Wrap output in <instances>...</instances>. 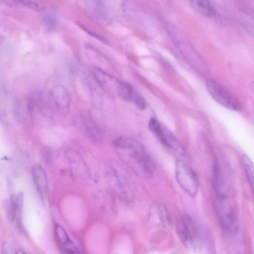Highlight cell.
Instances as JSON below:
<instances>
[{
  "label": "cell",
  "instance_id": "obj_8",
  "mask_svg": "<svg viewBox=\"0 0 254 254\" xmlns=\"http://www.w3.org/2000/svg\"><path fill=\"white\" fill-rule=\"evenodd\" d=\"M31 172L39 194L42 198H45L48 192V182L46 172L42 166L35 165L32 167Z\"/></svg>",
  "mask_w": 254,
  "mask_h": 254
},
{
  "label": "cell",
  "instance_id": "obj_11",
  "mask_svg": "<svg viewBox=\"0 0 254 254\" xmlns=\"http://www.w3.org/2000/svg\"><path fill=\"white\" fill-rule=\"evenodd\" d=\"M190 2L194 7L207 16H214L216 14L214 6L209 1L192 0Z\"/></svg>",
  "mask_w": 254,
  "mask_h": 254
},
{
  "label": "cell",
  "instance_id": "obj_3",
  "mask_svg": "<svg viewBox=\"0 0 254 254\" xmlns=\"http://www.w3.org/2000/svg\"><path fill=\"white\" fill-rule=\"evenodd\" d=\"M176 179L181 188L190 197H194L198 191L197 176L185 162L178 160L175 164Z\"/></svg>",
  "mask_w": 254,
  "mask_h": 254
},
{
  "label": "cell",
  "instance_id": "obj_4",
  "mask_svg": "<svg viewBox=\"0 0 254 254\" xmlns=\"http://www.w3.org/2000/svg\"><path fill=\"white\" fill-rule=\"evenodd\" d=\"M206 85L211 96L221 105L234 111H239L242 109L239 100L220 83L211 80L207 81Z\"/></svg>",
  "mask_w": 254,
  "mask_h": 254
},
{
  "label": "cell",
  "instance_id": "obj_9",
  "mask_svg": "<svg viewBox=\"0 0 254 254\" xmlns=\"http://www.w3.org/2000/svg\"><path fill=\"white\" fill-rule=\"evenodd\" d=\"M190 220L187 217H183L177 222V231L180 238L185 243H190L193 239V229Z\"/></svg>",
  "mask_w": 254,
  "mask_h": 254
},
{
  "label": "cell",
  "instance_id": "obj_1",
  "mask_svg": "<svg viewBox=\"0 0 254 254\" xmlns=\"http://www.w3.org/2000/svg\"><path fill=\"white\" fill-rule=\"evenodd\" d=\"M113 146L119 150L129 152L130 157L140 165L148 176L153 174L155 164L144 147L137 140L127 137H119L113 141Z\"/></svg>",
  "mask_w": 254,
  "mask_h": 254
},
{
  "label": "cell",
  "instance_id": "obj_2",
  "mask_svg": "<svg viewBox=\"0 0 254 254\" xmlns=\"http://www.w3.org/2000/svg\"><path fill=\"white\" fill-rule=\"evenodd\" d=\"M148 127L163 145L180 155H185V149L182 143L173 133L157 119L151 118Z\"/></svg>",
  "mask_w": 254,
  "mask_h": 254
},
{
  "label": "cell",
  "instance_id": "obj_7",
  "mask_svg": "<svg viewBox=\"0 0 254 254\" xmlns=\"http://www.w3.org/2000/svg\"><path fill=\"white\" fill-rule=\"evenodd\" d=\"M118 94L122 99L133 103L140 110H144L146 107L144 99L128 83L121 81Z\"/></svg>",
  "mask_w": 254,
  "mask_h": 254
},
{
  "label": "cell",
  "instance_id": "obj_6",
  "mask_svg": "<svg viewBox=\"0 0 254 254\" xmlns=\"http://www.w3.org/2000/svg\"><path fill=\"white\" fill-rule=\"evenodd\" d=\"M54 233L57 246L63 254H80L78 247L62 225L55 224Z\"/></svg>",
  "mask_w": 254,
  "mask_h": 254
},
{
  "label": "cell",
  "instance_id": "obj_12",
  "mask_svg": "<svg viewBox=\"0 0 254 254\" xmlns=\"http://www.w3.org/2000/svg\"><path fill=\"white\" fill-rule=\"evenodd\" d=\"M242 162L244 170L250 185L251 189L254 190V166L250 158L246 154H244L242 158Z\"/></svg>",
  "mask_w": 254,
  "mask_h": 254
},
{
  "label": "cell",
  "instance_id": "obj_10",
  "mask_svg": "<svg viewBox=\"0 0 254 254\" xmlns=\"http://www.w3.org/2000/svg\"><path fill=\"white\" fill-rule=\"evenodd\" d=\"M42 21L45 27L49 30H53L58 24V14L53 7L45 9L42 14Z\"/></svg>",
  "mask_w": 254,
  "mask_h": 254
},
{
  "label": "cell",
  "instance_id": "obj_5",
  "mask_svg": "<svg viewBox=\"0 0 254 254\" xmlns=\"http://www.w3.org/2000/svg\"><path fill=\"white\" fill-rule=\"evenodd\" d=\"M23 193L19 192L12 194L6 204V211L8 220L13 223L20 230L23 228Z\"/></svg>",
  "mask_w": 254,
  "mask_h": 254
},
{
  "label": "cell",
  "instance_id": "obj_13",
  "mask_svg": "<svg viewBox=\"0 0 254 254\" xmlns=\"http://www.w3.org/2000/svg\"><path fill=\"white\" fill-rule=\"evenodd\" d=\"M18 5H24L26 7L37 9L39 8V5L38 4L34 2L33 1H30V0H21V1H17Z\"/></svg>",
  "mask_w": 254,
  "mask_h": 254
}]
</instances>
